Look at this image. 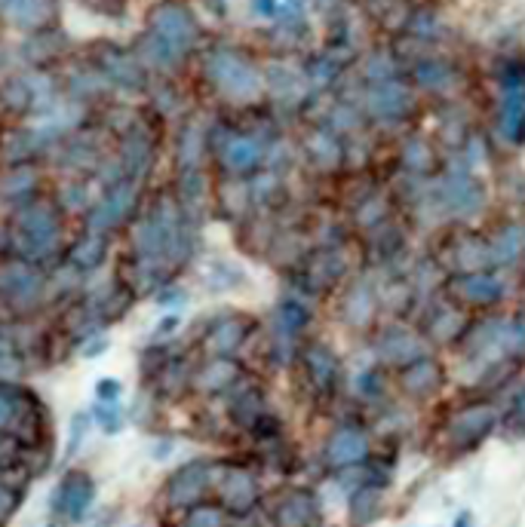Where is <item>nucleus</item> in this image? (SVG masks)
I'll list each match as a JSON object with an SVG mask.
<instances>
[{"instance_id": "nucleus-1", "label": "nucleus", "mask_w": 525, "mask_h": 527, "mask_svg": "<svg viewBox=\"0 0 525 527\" xmlns=\"http://www.w3.org/2000/svg\"><path fill=\"white\" fill-rule=\"evenodd\" d=\"M498 426V411L492 405H470L449 421L445 436L458 451H473L485 439L492 436V430Z\"/></svg>"}, {"instance_id": "nucleus-2", "label": "nucleus", "mask_w": 525, "mask_h": 527, "mask_svg": "<svg viewBox=\"0 0 525 527\" xmlns=\"http://www.w3.org/2000/svg\"><path fill=\"white\" fill-rule=\"evenodd\" d=\"M212 485V467L210 463H188V467L175 469L173 478L166 482V500L175 509H191L197 506L200 497L210 491Z\"/></svg>"}, {"instance_id": "nucleus-3", "label": "nucleus", "mask_w": 525, "mask_h": 527, "mask_svg": "<svg viewBox=\"0 0 525 527\" xmlns=\"http://www.w3.org/2000/svg\"><path fill=\"white\" fill-rule=\"evenodd\" d=\"M219 497L221 506L234 515H249L258 503V482L252 472L246 469H225L219 482Z\"/></svg>"}, {"instance_id": "nucleus-4", "label": "nucleus", "mask_w": 525, "mask_h": 527, "mask_svg": "<svg viewBox=\"0 0 525 527\" xmlns=\"http://www.w3.org/2000/svg\"><path fill=\"white\" fill-rule=\"evenodd\" d=\"M92 494H96V485L87 472H68L61 478V485L56 487V497H52V506H56L59 515L71 518V522H80L87 515Z\"/></svg>"}, {"instance_id": "nucleus-5", "label": "nucleus", "mask_w": 525, "mask_h": 527, "mask_svg": "<svg viewBox=\"0 0 525 527\" xmlns=\"http://www.w3.org/2000/svg\"><path fill=\"white\" fill-rule=\"evenodd\" d=\"M369 457V436L357 426H342V430L332 432L326 445V463L332 469H351L360 467Z\"/></svg>"}, {"instance_id": "nucleus-6", "label": "nucleus", "mask_w": 525, "mask_h": 527, "mask_svg": "<svg viewBox=\"0 0 525 527\" xmlns=\"http://www.w3.org/2000/svg\"><path fill=\"white\" fill-rule=\"evenodd\" d=\"M212 74L215 80H219V87L230 92V96H252V92L258 89V80L256 74L249 71V68L243 65L240 59L234 56H215L212 61Z\"/></svg>"}, {"instance_id": "nucleus-7", "label": "nucleus", "mask_w": 525, "mask_h": 527, "mask_svg": "<svg viewBox=\"0 0 525 527\" xmlns=\"http://www.w3.org/2000/svg\"><path fill=\"white\" fill-rule=\"evenodd\" d=\"M452 289L464 300H470V304H495L501 294H504V285L495 276H485V273H467L455 279Z\"/></svg>"}, {"instance_id": "nucleus-8", "label": "nucleus", "mask_w": 525, "mask_h": 527, "mask_svg": "<svg viewBox=\"0 0 525 527\" xmlns=\"http://www.w3.org/2000/svg\"><path fill=\"white\" fill-rule=\"evenodd\" d=\"M439 381H443V371H439L436 362L430 359H418L412 362L406 371H403V390L408 395H415V399H424V395H430L439 386Z\"/></svg>"}, {"instance_id": "nucleus-9", "label": "nucleus", "mask_w": 525, "mask_h": 527, "mask_svg": "<svg viewBox=\"0 0 525 527\" xmlns=\"http://www.w3.org/2000/svg\"><path fill=\"white\" fill-rule=\"evenodd\" d=\"M157 41L169 52L184 50L191 43V22L182 10H164L157 15Z\"/></svg>"}, {"instance_id": "nucleus-10", "label": "nucleus", "mask_w": 525, "mask_h": 527, "mask_svg": "<svg viewBox=\"0 0 525 527\" xmlns=\"http://www.w3.org/2000/svg\"><path fill=\"white\" fill-rule=\"evenodd\" d=\"M305 362H307V374H311L314 386L320 393H329L332 386L338 381V362L323 344H314L311 350L305 353Z\"/></svg>"}, {"instance_id": "nucleus-11", "label": "nucleus", "mask_w": 525, "mask_h": 527, "mask_svg": "<svg viewBox=\"0 0 525 527\" xmlns=\"http://www.w3.org/2000/svg\"><path fill=\"white\" fill-rule=\"evenodd\" d=\"M381 503H384V494L378 491V485L353 487V494H351V524L353 527H369L378 515H381Z\"/></svg>"}, {"instance_id": "nucleus-12", "label": "nucleus", "mask_w": 525, "mask_h": 527, "mask_svg": "<svg viewBox=\"0 0 525 527\" xmlns=\"http://www.w3.org/2000/svg\"><path fill=\"white\" fill-rule=\"evenodd\" d=\"M381 356L388 362H397V365H412V359H418L421 356V340L415 335H408V331H388V335L381 337Z\"/></svg>"}, {"instance_id": "nucleus-13", "label": "nucleus", "mask_w": 525, "mask_h": 527, "mask_svg": "<svg viewBox=\"0 0 525 527\" xmlns=\"http://www.w3.org/2000/svg\"><path fill=\"white\" fill-rule=\"evenodd\" d=\"M314 515H316L314 500L298 491V494H289V497L280 503V509H277V524L280 527H307L314 522Z\"/></svg>"}, {"instance_id": "nucleus-14", "label": "nucleus", "mask_w": 525, "mask_h": 527, "mask_svg": "<svg viewBox=\"0 0 525 527\" xmlns=\"http://www.w3.org/2000/svg\"><path fill=\"white\" fill-rule=\"evenodd\" d=\"M375 313V298H372V289H369L366 282L353 285L351 294H347L344 300V319L351 325H366L372 319Z\"/></svg>"}, {"instance_id": "nucleus-15", "label": "nucleus", "mask_w": 525, "mask_h": 527, "mask_svg": "<svg viewBox=\"0 0 525 527\" xmlns=\"http://www.w3.org/2000/svg\"><path fill=\"white\" fill-rule=\"evenodd\" d=\"M525 249V230L522 227H507L504 234H498L495 245H492V261L495 264H511L520 258Z\"/></svg>"}, {"instance_id": "nucleus-16", "label": "nucleus", "mask_w": 525, "mask_h": 527, "mask_svg": "<svg viewBox=\"0 0 525 527\" xmlns=\"http://www.w3.org/2000/svg\"><path fill=\"white\" fill-rule=\"evenodd\" d=\"M445 199H449L452 212H458V215H467V212H473V208H480V190H476L467 178L449 181V193H445Z\"/></svg>"}, {"instance_id": "nucleus-17", "label": "nucleus", "mask_w": 525, "mask_h": 527, "mask_svg": "<svg viewBox=\"0 0 525 527\" xmlns=\"http://www.w3.org/2000/svg\"><path fill=\"white\" fill-rule=\"evenodd\" d=\"M305 322H307V310L295 304V300H286V304L277 310V331H280L286 340L295 337L298 331L305 328Z\"/></svg>"}, {"instance_id": "nucleus-18", "label": "nucleus", "mask_w": 525, "mask_h": 527, "mask_svg": "<svg viewBox=\"0 0 525 527\" xmlns=\"http://www.w3.org/2000/svg\"><path fill=\"white\" fill-rule=\"evenodd\" d=\"M225 509L210 506V503H197L184 515V527H225Z\"/></svg>"}, {"instance_id": "nucleus-19", "label": "nucleus", "mask_w": 525, "mask_h": 527, "mask_svg": "<svg viewBox=\"0 0 525 527\" xmlns=\"http://www.w3.org/2000/svg\"><path fill=\"white\" fill-rule=\"evenodd\" d=\"M6 13H10L15 22H22V25H34V22L43 19L46 6H43V0H10V4H6Z\"/></svg>"}, {"instance_id": "nucleus-20", "label": "nucleus", "mask_w": 525, "mask_h": 527, "mask_svg": "<svg viewBox=\"0 0 525 527\" xmlns=\"http://www.w3.org/2000/svg\"><path fill=\"white\" fill-rule=\"evenodd\" d=\"M501 426H504L507 432H511L513 439H525V386L520 393H516L513 405L511 411L504 414V421H501Z\"/></svg>"}, {"instance_id": "nucleus-21", "label": "nucleus", "mask_w": 525, "mask_h": 527, "mask_svg": "<svg viewBox=\"0 0 525 527\" xmlns=\"http://www.w3.org/2000/svg\"><path fill=\"white\" fill-rule=\"evenodd\" d=\"M256 160H258V147L252 142H234L228 147V162L234 169H246V166H252Z\"/></svg>"}, {"instance_id": "nucleus-22", "label": "nucleus", "mask_w": 525, "mask_h": 527, "mask_svg": "<svg viewBox=\"0 0 525 527\" xmlns=\"http://www.w3.org/2000/svg\"><path fill=\"white\" fill-rule=\"evenodd\" d=\"M92 417H96V423L102 426L105 432H117L123 426V414H120L117 405H102V402H98L96 411H92Z\"/></svg>"}, {"instance_id": "nucleus-23", "label": "nucleus", "mask_w": 525, "mask_h": 527, "mask_svg": "<svg viewBox=\"0 0 525 527\" xmlns=\"http://www.w3.org/2000/svg\"><path fill=\"white\" fill-rule=\"evenodd\" d=\"M234 381V365H228V362H219V365H212L210 371L203 374V384L206 390H221V386H228Z\"/></svg>"}, {"instance_id": "nucleus-24", "label": "nucleus", "mask_w": 525, "mask_h": 527, "mask_svg": "<svg viewBox=\"0 0 525 527\" xmlns=\"http://www.w3.org/2000/svg\"><path fill=\"white\" fill-rule=\"evenodd\" d=\"M240 340H243V328L237 322H228V325H221V328L215 331L212 347H215V350H234Z\"/></svg>"}, {"instance_id": "nucleus-25", "label": "nucleus", "mask_w": 525, "mask_h": 527, "mask_svg": "<svg viewBox=\"0 0 525 527\" xmlns=\"http://www.w3.org/2000/svg\"><path fill=\"white\" fill-rule=\"evenodd\" d=\"M120 393H123L120 381H111V377H105V381L96 384V395H98V402H102V405H117Z\"/></svg>"}, {"instance_id": "nucleus-26", "label": "nucleus", "mask_w": 525, "mask_h": 527, "mask_svg": "<svg viewBox=\"0 0 525 527\" xmlns=\"http://www.w3.org/2000/svg\"><path fill=\"white\" fill-rule=\"evenodd\" d=\"M15 500H19V494H15L13 487L0 485V522H4V518H10V515H13V509H15Z\"/></svg>"}, {"instance_id": "nucleus-27", "label": "nucleus", "mask_w": 525, "mask_h": 527, "mask_svg": "<svg viewBox=\"0 0 525 527\" xmlns=\"http://www.w3.org/2000/svg\"><path fill=\"white\" fill-rule=\"evenodd\" d=\"M83 432H87V417H74V430H71V439H68V454H77Z\"/></svg>"}, {"instance_id": "nucleus-28", "label": "nucleus", "mask_w": 525, "mask_h": 527, "mask_svg": "<svg viewBox=\"0 0 525 527\" xmlns=\"http://www.w3.org/2000/svg\"><path fill=\"white\" fill-rule=\"evenodd\" d=\"M360 390H362V395H378V390H381V384H378V377H372V374H362L360 377Z\"/></svg>"}, {"instance_id": "nucleus-29", "label": "nucleus", "mask_w": 525, "mask_h": 527, "mask_svg": "<svg viewBox=\"0 0 525 527\" xmlns=\"http://www.w3.org/2000/svg\"><path fill=\"white\" fill-rule=\"evenodd\" d=\"M175 328H179V316H166L164 325L157 328V335H166V331H175Z\"/></svg>"}, {"instance_id": "nucleus-30", "label": "nucleus", "mask_w": 525, "mask_h": 527, "mask_svg": "<svg viewBox=\"0 0 525 527\" xmlns=\"http://www.w3.org/2000/svg\"><path fill=\"white\" fill-rule=\"evenodd\" d=\"M452 527H470V513H461V515H458V522H455Z\"/></svg>"}]
</instances>
